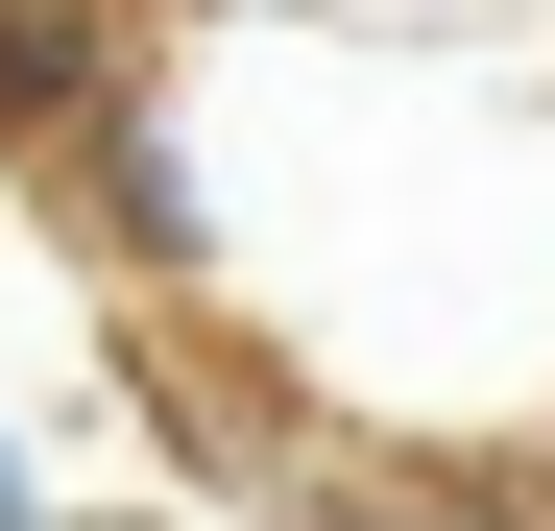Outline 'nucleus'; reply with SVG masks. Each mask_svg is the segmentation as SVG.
<instances>
[{
  "label": "nucleus",
  "instance_id": "f257e3e1",
  "mask_svg": "<svg viewBox=\"0 0 555 531\" xmlns=\"http://www.w3.org/2000/svg\"><path fill=\"white\" fill-rule=\"evenodd\" d=\"M0 531H49V507H25V459H0Z\"/></svg>",
  "mask_w": 555,
  "mask_h": 531
}]
</instances>
